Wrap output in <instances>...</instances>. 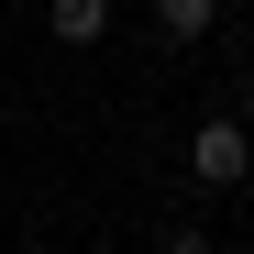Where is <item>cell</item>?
<instances>
[{"mask_svg":"<svg viewBox=\"0 0 254 254\" xmlns=\"http://www.w3.org/2000/svg\"><path fill=\"white\" fill-rule=\"evenodd\" d=\"M166 254H221V243H210L199 221H177V232H166Z\"/></svg>","mask_w":254,"mask_h":254,"instance_id":"4","label":"cell"},{"mask_svg":"<svg viewBox=\"0 0 254 254\" xmlns=\"http://www.w3.org/2000/svg\"><path fill=\"white\" fill-rule=\"evenodd\" d=\"M188 177H199V188H243V177H254V133H243L232 111H210L199 133H188Z\"/></svg>","mask_w":254,"mask_h":254,"instance_id":"1","label":"cell"},{"mask_svg":"<svg viewBox=\"0 0 254 254\" xmlns=\"http://www.w3.org/2000/svg\"><path fill=\"white\" fill-rule=\"evenodd\" d=\"M45 22H56V45H100V33H111V0H45Z\"/></svg>","mask_w":254,"mask_h":254,"instance_id":"2","label":"cell"},{"mask_svg":"<svg viewBox=\"0 0 254 254\" xmlns=\"http://www.w3.org/2000/svg\"><path fill=\"white\" fill-rule=\"evenodd\" d=\"M210 22H221V0H155V33H166V45H199Z\"/></svg>","mask_w":254,"mask_h":254,"instance_id":"3","label":"cell"}]
</instances>
